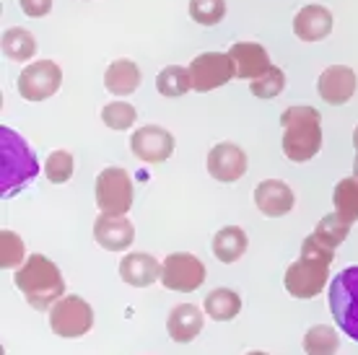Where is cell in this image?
<instances>
[{
	"mask_svg": "<svg viewBox=\"0 0 358 355\" xmlns=\"http://www.w3.org/2000/svg\"><path fill=\"white\" fill-rule=\"evenodd\" d=\"M250 91H252V96H257V99H275V96H280V94L286 91V73L273 65L268 73H262L260 78L252 80Z\"/></svg>",
	"mask_w": 358,
	"mask_h": 355,
	"instance_id": "30",
	"label": "cell"
},
{
	"mask_svg": "<svg viewBox=\"0 0 358 355\" xmlns=\"http://www.w3.org/2000/svg\"><path fill=\"white\" fill-rule=\"evenodd\" d=\"M341 350V338L330 324H317L304 335L306 355H335Z\"/></svg>",
	"mask_w": 358,
	"mask_h": 355,
	"instance_id": "26",
	"label": "cell"
},
{
	"mask_svg": "<svg viewBox=\"0 0 358 355\" xmlns=\"http://www.w3.org/2000/svg\"><path fill=\"white\" fill-rule=\"evenodd\" d=\"M301 257H309V259H320L324 265H332V259H335V247L327 244L324 239H320L317 233H309L301 244Z\"/></svg>",
	"mask_w": 358,
	"mask_h": 355,
	"instance_id": "33",
	"label": "cell"
},
{
	"mask_svg": "<svg viewBox=\"0 0 358 355\" xmlns=\"http://www.w3.org/2000/svg\"><path fill=\"white\" fill-rule=\"evenodd\" d=\"M174 135L162 127V124H143L133 130V138H130V151L138 161L143 164H164V161L171 159L174 153Z\"/></svg>",
	"mask_w": 358,
	"mask_h": 355,
	"instance_id": "11",
	"label": "cell"
},
{
	"mask_svg": "<svg viewBox=\"0 0 358 355\" xmlns=\"http://www.w3.org/2000/svg\"><path fill=\"white\" fill-rule=\"evenodd\" d=\"M133 179L125 169L109 166L96 177V205L101 213L127 215L133 208Z\"/></svg>",
	"mask_w": 358,
	"mask_h": 355,
	"instance_id": "6",
	"label": "cell"
},
{
	"mask_svg": "<svg viewBox=\"0 0 358 355\" xmlns=\"http://www.w3.org/2000/svg\"><path fill=\"white\" fill-rule=\"evenodd\" d=\"M247 355H268V353H262V350H252V353H247Z\"/></svg>",
	"mask_w": 358,
	"mask_h": 355,
	"instance_id": "36",
	"label": "cell"
},
{
	"mask_svg": "<svg viewBox=\"0 0 358 355\" xmlns=\"http://www.w3.org/2000/svg\"><path fill=\"white\" fill-rule=\"evenodd\" d=\"M3 55L13 62H29L36 55V39L29 29L13 27L3 34Z\"/></svg>",
	"mask_w": 358,
	"mask_h": 355,
	"instance_id": "23",
	"label": "cell"
},
{
	"mask_svg": "<svg viewBox=\"0 0 358 355\" xmlns=\"http://www.w3.org/2000/svg\"><path fill=\"white\" fill-rule=\"evenodd\" d=\"M189 18L200 27H215L226 18V0H189Z\"/></svg>",
	"mask_w": 358,
	"mask_h": 355,
	"instance_id": "28",
	"label": "cell"
},
{
	"mask_svg": "<svg viewBox=\"0 0 358 355\" xmlns=\"http://www.w3.org/2000/svg\"><path fill=\"white\" fill-rule=\"evenodd\" d=\"M101 122L107 124L109 130L122 133V130H130L138 122V112L127 101H112V104H107V107L101 109Z\"/></svg>",
	"mask_w": 358,
	"mask_h": 355,
	"instance_id": "29",
	"label": "cell"
},
{
	"mask_svg": "<svg viewBox=\"0 0 358 355\" xmlns=\"http://www.w3.org/2000/svg\"><path fill=\"white\" fill-rule=\"evenodd\" d=\"M229 57H231V62H234L236 78L255 80V78H260L262 73H268L270 68H273L268 50L262 45H257V42H234V45L229 47Z\"/></svg>",
	"mask_w": 358,
	"mask_h": 355,
	"instance_id": "16",
	"label": "cell"
},
{
	"mask_svg": "<svg viewBox=\"0 0 358 355\" xmlns=\"http://www.w3.org/2000/svg\"><path fill=\"white\" fill-rule=\"evenodd\" d=\"M203 324H206V317L203 311L197 309L195 303H179L169 311L166 317V332L174 342H192V340L203 332Z\"/></svg>",
	"mask_w": 358,
	"mask_h": 355,
	"instance_id": "19",
	"label": "cell"
},
{
	"mask_svg": "<svg viewBox=\"0 0 358 355\" xmlns=\"http://www.w3.org/2000/svg\"><path fill=\"white\" fill-rule=\"evenodd\" d=\"M247 233L239 226H224L221 231H215L213 241H210V249H213L215 259H221L224 265H234L244 257L247 252Z\"/></svg>",
	"mask_w": 358,
	"mask_h": 355,
	"instance_id": "21",
	"label": "cell"
},
{
	"mask_svg": "<svg viewBox=\"0 0 358 355\" xmlns=\"http://www.w3.org/2000/svg\"><path fill=\"white\" fill-rule=\"evenodd\" d=\"M332 205H335V213L345 218L348 223L358 221V179L348 177L341 179L335 184V192H332Z\"/></svg>",
	"mask_w": 358,
	"mask_h": 355,
	"instance_id": "25",
	"label": "cell"
},
{
	"mask_svg": "<svg viewBox=\"0 0 358 355\" xmlns=\"http://www.w3.org/2000/svg\"><path fill=\"white\" fill-rule=\"evenodd\" d=\"M162 283L166 291H177V294L197 291L206 283V265L189 252H174L162 262Z\"/></svg>",
	"mask_w": 358,
	"mask_h": 355,
	"instance_id": "8",
	"label": "cell"
},
{
	"mask_svg": "<svg viewBox=\"0 0 358 355\" xmlns=\"http://www.w3.org/2000/svg\"><path fill=\"white\" fill-rule=\"evenodd\" d=\"M234 75L236 73H234V62L229 52H203L189 62V80H192V91L197 94L221 89Z\"/></svg>",
	"mask_w": 358,
	"mask_h": 355,
	"instance_id": "10",
	"label": "cell"
},
{
	"mask_svg": "<svg viewBox=\"0 0 358 355\" xmlns=\"http://www.w3.org/2000/svg\"><path fill=\"white\" fill-rule=\"evenodd\" d=\"M294 189L280 179H265L255 187V208L268 218H283L294 210Z\"/></svg>",
	"mask_w": 358,
	"mask_h": 355,
	"instance_id": "14",
	"label": "cell"
},
{
	"mask_svg": "<svg viewBox=\"0 0 358 355\" xmlns=\"http://www.w3.org/2000/svg\"><path fill=\"white\" fill-rule=\"evenodd\" d=\"M60 83H63V71H60L57 62L34 60L18 73L16 89H18V96L36 104V101H45V99L55 96L57 89H60Z\"/></svg>",
	"mask_w": 358,
	"mask_h": 355,
	"instance_id": "7",
	"label": "cell"
},
{
	"mask_svg": "<svg viewBox=\"0 0 358 355\" xmlns=\"http://www.w3.org/2000/svg\"><path fill=\"white\" fill-rule=\"evenodd\" d=\"M156 91L166 99L185 96L187 91H192L189 68H182V65H166V68L156 75Z\"/></svg>",
	"mask_w": 358,
	"mask_h": 355,
	"instance_id": "24",
	"label": "cell"
},
{
	"mask_svg": "<svg viewBox=\"0 0 358 355\" xmlns=\"http://www.w3.org/2000/svg\"><path fill=\"white\" fill-rule=\"evenodd\" d=\"M13 283L29 301V306H34L36 311L52 309L55 303L65 296L63 273L45 254H29L27 262L16 270Z\"/></svg>",
	"mask_w": 358,
	"mask_h": 355,
	"instance_id": "2",
	"label": "cell"
},
{
	"mask_svg": "<svg viewBox=\"0 0 358 355\" xmlns=\"http://www.w3.org/2000/svg\"><path fill=\"white\" fill-rule=\"evenodd\" d=\"M39 174V161L29 145L8 124L0 127V195L3 200L18 195Z\"/></svg>",
	"mask_w": 358,
	"mask_h": 355,
	"instance_id": "1",
	"label": "cell"
},
{
	"mask_svg": "<svg viewBox=\"0 0 358 355\" xmlns=\"http://www.w3.org/2000/svg\"><path fill=\"white\" fill-rule=\"evenodd\" d=\"M358 89V75L353 68L348 65H330L320 73L317 78V94L324 104H332V107H343L348 104L353 94Z\"/></svg>",
	"mask_w": 358,
	"mask_h": 355,
	"instance_id": "13",
	"label": "cell"
},
{
	"mask_svg": "<svg viewBox=\"0 0 358 355\" xmlns=\"http://www.w3.org/2000/svg\"><path fill=\"white\" fill-rule=\"evenodd\" d=\"M18 6L29 18H45L52 10V0H18Z\"/></svg>",
	"mask_w": 358,
	"mask_h": 355,
	"instance_id": "34",
	"label": "cell"
},
{
	"mask_svg": "<svg viewBox=\"0 0 358 355\" xmlns=\"http://www.w3.org/2000/svg\"><path fill=\"white\" fill-rule=\"evenodd\" d=\"M280 127H283V153L288 161L304 164L322 151V117L314 107L296 104L283 109Z\"/></svg>",
	"mask_w": 358,
	"mask_h": 355,
	"instance_id": "3",
	"label": "cell"
},
{
	"mask_svg": "<svg viewBox=\"0 0 358 355\" xmlns=\"http://www.w3.org/2000/svg\"><path fill=\"white\" fill-rule=\"evenodd\" d=\"M94 327V309L81 296H63L50 309V329L57 338L76 340L83 338Z\"/></svg>",
	"mask_w": 358,
	"mask_h": 355,
	"instance_id": "5",
	"label": "cell"
},
{
	"mask_svg": "<svg viewBox=\"0 0 358 355\" xmlns=\"http://www.w3.org/2000/svg\"><path fill=\"white\" fill-rule=\"evenodd\" d=\"M330 311L341 332L358 342V265L341 270L330 283Z\"/></svg>",
	"mask_w": 358,
	"mask_h": 355,
	"instance_id": "4",
	"label": "cell"
},
{
	"mask_svg": "<svg viewBox=\"0 0 358 355\" xmlns=\"http://www.w3.org/2000/svg\"><path fill=\"white\" fill-rule=\"evenodd\" d=\"M120 277L130 288H148L156 280H162V262L145 252H130L120 262Z\"/></svg>",
	"mask_w": 358,
	"mask_h": 355,
	"instance_id": "17",
	"label": "cell"
},
{
	"mask_svg": "<svg viewBox=\"0 0 358 355\" xmlns=\"http://www.w3.org/2000/svg\"><path fill=\"white\" fill-rule=\"evenodd\" d=\"M208 174L215 182H224V184H234L247 174V153L242 151V145L236 143H218L208 151L206 159Z\"/></svg>",
	"mask_w": 358,
	"mask_h": 355,
	"instance_id": "12",
	"label": "cell"
},
{
	"mask_svg": "<svg viewBox=\"0 0 358 355\" xmlns=\"http://www.w3.org/2000/svg\"><path fill=\"white\" fill-rule=\"evenodd\" d=\"M143 80V73L138 68V62L120 57V60L109 62V68L104 71V89L115 96H130L138 91Z\"/></svg>",
	"mask_w": 358,
	"mask_h": 355,
	"instance_id": "20",
	"label": "cell"
},
{
	"mask_svg": "<svg viewBox=\"0 0 358 355\" xmlns=\"http://www.w3.org/2000/svg\"><path fill=\"white\" fill-rule=\"evenodd\" d=\"M73 169H76V161L68 151H52L45 161V174L52 184H65L71 182Z\"/></svg>",
	"mask_w": 358,
	"mask_h": 355,
	"instance_id": "32",
	"label": "cell"
},
{
	"mask_svg": "<svg viewBox=\"0 0 358 355\" xmlns=\"http://www.w3.org/2000/svg\"><path fill=\"white\" fill-rule=\"evenodd\" d=\"M27 262V247L16 231L3 229L0 231V265L3 270H16Z\"/></svg>",
	"mask_w": 358,
	"mask_h": 355,
	"instance_id": "27",
	"label": "cell"
},
{
	"mask_svg": "<svg viewBox=\"0 0 358 355\" xmlns=\"http://www.w3.org/2000/svg\"><path fill=\"white\" fill-rule=\"evenodd\" d=\"M330 280V265H324L320 259H309V257H299L294 265L286 270V291L288 296L294 298H314L324 291V285Z\"/></svg>",
	"mask_w": 358,
	"mask_h": 355,
	"instance_id": "9",
	"label": "cell"
},
{
	"mask_svg": "<svg viewBox=\"0 0 358 355\" xmlns=\"http://www.w3.org/2000/svg\"><path fill=\"white\" fill-rule=\"evenodd\" d=\"M350 226H353V223H348L345 218H341L338 213H330V215H324L322 221L314 226V233H317L320 239H324L327 244H332V247L338 249L343 241L348 239Z\"/></svg>",
	"mask_w": 358,
	"mask_h": 355,
	"instance_id": "31",
	"label": "cell"
},
{
	"mask_svg": "<svg viewBox=\"0 0 358 355\" xmlns=\"http://www.w3.org/2000/svg\"><path fill=\"white\" fill-rule=\"evenodd\" d=\"M203 311L215 321H231L236 319V314L242 311V298L231 288H215L206 296L203 301Z\"/></svg>",
	"mask_w": 358,
	"mask_h": 355,
	"instance_id": "22",
	"label": "cell"
},
{
	"mask_svg": "<svg viewBox=\"0 0 358 355\" xmlns=\"http://www.w3.org/2000/svg\"><path fill=\"white\" fill-rule=\"evenodd\" d=\"M294 34L301 42H322L332 34V13L324 6H304L294 16Z\"/></svg>",
	"mask_w": 358,
	"mask_h": 355,
	"instance_id": "18",
	"label": "cell"
},
{
	"mask_svg": "<svg viewBox=\"0 0 358 355\" xmlns=\"http://www.w3.org/2000/svg\"><path fill=\"white\" fill-rule=\"evenodd\" d=\"M94 239L101 249L107 252H122L130 249L135 241V226L127 221L125 215L101 213L94 223Z\"/></svg>",
	"mask_w": 358,
	"mask_h": 355,
	"instance_id": "15",
	"label": "cell"
},
{
	"mask_svg": "<svg viewBox=\"0 0 358 355\" xmlns=\"http://www.w3.org/2000/svg\"><path fill=\"white\" fill-rule=\"evenodd\" d=\"M353 148H356V161H353V177L358 179V124L353 130Z\"/></svg>",
	"mask_w": 358,
	"mask_h": 355,
	"instance_id": "35",
	"label": "cell"
}]
</instances>
